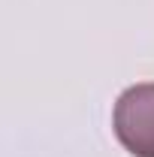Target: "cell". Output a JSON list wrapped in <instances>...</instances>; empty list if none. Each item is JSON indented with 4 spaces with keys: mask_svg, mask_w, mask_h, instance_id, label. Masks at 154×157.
Masks as SVG:
<instances>
[{
    "mask_svg": "<svg viewBox=\"0 0 154 157\" xmlns=\"http://www.w3.org/2000/svg\"><path fill=\"white\" fill-rule=\"evenodd\" d=\"M112 127L133 157H154V82L133 85L118 97Z\"/></svg>",
    "mask_w": 154,
    "mask_h": 157,
    "instance_id": "obj_1",
    "label": "cell"
}]
</instances>
